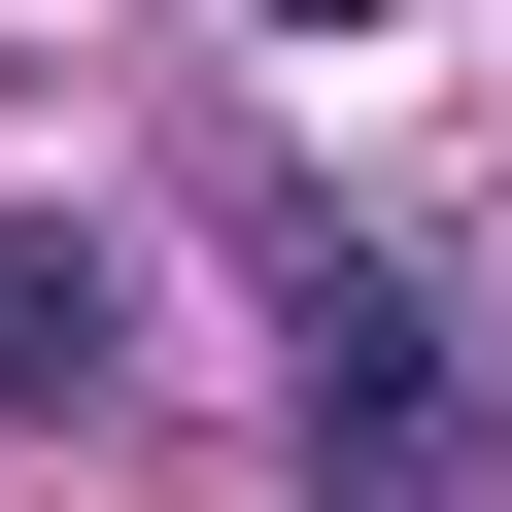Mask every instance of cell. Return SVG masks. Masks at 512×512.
I'll return each mask as SVG.
<instances>
[{"label":"cell","mask_w":512,"mask_h":512,"mask_svg":"<svg viewBox=\"0 0 512 512\" xmlns=\"http://www.w3.org/2000/svg\"><path fill=\"white\" fill-rule=\"evenodd\" d=\"M103 342H137V274L69 205H0V410H103Z\"/></svg>","instance_id":"7a4b0ae2"},{"label":"cell","mask_w":512,"mask_h":512,"mask_svg":"<svg viewBox=\"0 0 512 512\" xmlns=\"http://www.w3.org/2000/svg\"><path fill=\"white\" fill-rule=\"evenodd\" d=\"M239 274H274V376H308V478L342 512H444L478 478V376H444V308L376 274L342 205H239Z\"/></svg>","instance_id":"6da1fadb"}]
</instances>
